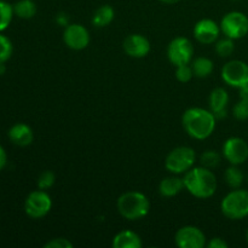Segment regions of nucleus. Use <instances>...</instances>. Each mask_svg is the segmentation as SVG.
Returning a JSON list of instances; mask_svg holds the SVG:
<instances>
[{"label": "nucleus", "instance_id": "obj_1", "mask_svg": "<svg viewBox=\"0 0 248 248\" xmlns=\"http://www.w3.org/2000/svg\"><path fill=\"white\" fill-rule=\"evenodd\" d=\"M215 114L202 108H190L182 116V124L186 132L198 140H206L216 128Z\"/></svg>", "mask_w": 248, "mask_h": 248}, {"label": "nucleus", "instance_id": "obj_2", "mask_svg": "<svg viewBox=\"0 0 248 248\" xmlns=\"http://www.w3.org/2000/svg\"><path fill=\"white\" fill-rule=\"evenodd\" d=\"M183 182L184 189L198 199L211 198L217 190V178L215 173L203 166L194 167L186 172Z\"/></svg>", "mask_w": 248, "mask_h": 248}, {"label": "nucleus", "instance_id": "obj_3", "mask_svg": "<svg viewBox=\"0 0 248 248\" xmlns=\"http://www.w3.org/2000/svg\"><path fill=\"white\" fill-rule=\"evenodd\" d=\"M118 211L125 219L138 220L149 213L150 202L140 191H127L118 199Z\"/></svg>", "mask_w": 248, "mask_h": 248}, {"label": "nucleus", "instance_id": "obj_4", "mask_svg": "<svg viewBox=\"0 0 248 248\" xmlns=\"http://www.w3.org/2000/svg\"><path fill=\"white\" fill-rule=\"evenodd\" d=\"M222 213L232 220H239L248 216V191L234 189L224 196L220 203Z\"/></svg>", "mask_w": 248, "mask_h": 248}, {"label": "nucleus", "instance_id": "obj_5", "mask_svg": "<svg viewBox=\"0 0 248 248\" xmlns=\"http://www.w3.org/2000/svg\"><path fill=\"white\" fill-rule=\"evenodd\" d=\"M196 161V155L193 148L190 147H178L169 153L165 161L167 171L173 174L186 173L189 170L193 169Z\"/></svg>", "mask_w": 248, "mask_h": 248}, {"label": "nucleus", "instance_id": "obj_6", "mask_svg": "<svg viewBox=\"0 0 248 248\" xmlns=\"http://www.w3.org/2000/svg\"><path fill=\"white\" fill-rule=\"evenodd\" d=\"M220 31L232 40L244 38L248 33V17L240 11L229 12L222 18Z\"/></svg>", "mask_w": 248, "mask_h": 248}, {"label": "nucleus", "instance_id": "obj_7", "mask_svg": "<svg viewBox=\"0 0 248 248\" xmlns=\"http://www.w3.org/2000/svg\"><path fill=\"white\" fill-rule=\"evenodd\" d=\"M52 208V200L45 190L31 191L24 201V212L33 219H39L47 215Z\"/></svg>", "mask_w": 248, "mask_h": 248}, {"label": "nucleus", "instance_id": "obj_8", "mask_svg": "<svg viewBox=\"0 0 248 248\" xmlns=\"http://www.w3.org/2000/svg\"><path fill=\"white\" fill-rule=\"evenodd\" d=\"M222 79L232 87L241 89L248 85V64L244 61L232 60L222 68Z\"/></svg>", "mask_w": 248, "mask_h": 248}, {"label": "nucleus", "instance_id": "obj_9", "mask_svg": "<svg viewBox=\"0 0 248 248\" xmlns=\"http://www.w3.org/2000/svg\"><path fill=\"white\" fill-rule=\"evenodd\" d=\"M194 46L188 38H174L167 47V57L173 65L189 64L193 60Z\"/></svg>", "mask_w": 248, "mask_h": 248}, {"label": "nucleus", "instance_id": "obj_10", "mask_svg": "<svg viewBox=\"0 0 248 248\" xmlns=\"http://www.w3.org/2000/svg\"><path fill=\"white\" fill-rule=\"evenodd\" d=\"M174 241L179 248H202L206 246V236L198 227L186 225L176 232Z\"/></svg>", "mask_w": 248, "mask_h": 248}, {"label": "nucleus", "instance_id": "obj_11", "mask_svg": "<svg viewBox=\"0 0 248 248\" xmlns=\"http://www.w3.org/2000/svg\"><path fill=\"white\" fill-rule=\"evenodd\" d=\"M223 156L232 165L244 164L248 159V144L240 137H232L225 140L223 145Z\"/></svg>", "mask_w": 248, "mask_h": 248}, {"label": "nucleus", "instance_id": "obj_12", "mask_svg": "<svg viewBox=\"0 0 248 248\" xmlns=\"http://www.w3.org/2000/svg\"><path fill=\"white\" fill-rule=\"evenodd\" d=\"M63 41L72 50H84L90 44V33L81 24H69L63 31Z\"/></svg>", "mask_w": 248, "mask_h": 248}, {"label": "nucleus", "instance_id": "obj_13", "mask_svg": "<svg viewBox=\"0 0 248 248\" xmlns=\"http://www.w3.org/2000/svg\"><path fill=\"white\" fill-rule=\"evenodd\" d=\"M194 36L199 43L210 45L217 41L220 34V26L210 18L200 19L194 27Z\"/></svg>", "mask_w": 248, "mask_h": 248}, {"label": "nucleus", "instance_id": "obj_14", "mask_svg": "<svg viewBox=\"0 0 248 248\" xmlns=\"http://www.w3.org/2000/svg\"><path fill=\"white\" fill-rule=\"evenodd\" d=\"M124 51L130 57L143 58L150 52V43L145 36L140 34H131L124 40Z\"/></svg>", "mask_w": 248, "mask_h": 248}, {"label": "nucleus", "instance_id": "obj_15", "mask_svg": "<svg viewBox=\"0 0 248 248\" xmlns=\"http://www.w3.org/2000/svg\"><path fill=\"white\" fill-rule=\"evenodd\" d=\"M211 111L215 114L216 119H224L227 116V107L229 103V94L222 87H217L210 94Z\"/></svg>", "mask_w": 248, "mask_h": 248}, {"label": "nucleus", "instance_id": "obj_16", "mask_svg": "<svg viewBox=\"0 0 248 248\" xmlns=\"http://www.w3.org/2000/svg\"><path fill=\"white\" fill-rule=\"evenodd\" d=\"M9 140L17 147H28L34 140L33 130L27 124L17 123L9 130Z\"/></svg>", "mask_w": 248, "mask_h": 248}, {"label": "nucleus", "instance_id": "obj_17", "mask_svg": "<svg viewBox=\"0 0 248 248\" xmlns=\"http://www.w3.org/2000/svg\"><path fill=\"white\" fill-rule=\"evenodd\" d=\"M111 246L114 248H140L142 240L140 235L131 230H123L114 236Z\"/></svg>", "mask_w": 248, "mask_h": 248}, {"label": "nucleus", "instance_id": "obj_18", "mask_svg": "<svg viewBox=\"0 0 248 248\" xmlns=\"http://www.w3.org/2000/svg\"><path fill=\"white\" fill-rule=\"evenodd\" d=\"M184 189L183 178L179 177H167L159 184V193L164 198H173Z\"/></svg>", "mask_w": 248, "mask_h": 248}, {"label": "nucleus", "instance_id": "obj_19", "mask_svg": "<svg viewBox=\"0 0 248 248\" xmlns=\"http://www.w3.org/2000/svg\"><path fill=\"white\" fill-rule=\"evenodd\" d=\"M114 16H115V11L110 5H102L94 11L92 16V24L97 28H103L113 22Z\"/></svg>", "mask_w": 248, "mask_h": 248}, {"label": "nucleus", "instance_id": "obj_20", "mask_svg": "<svg viewBox=\"0 0 248 248\" xmlns=\"http://www.w3.org/2000/svg\"><path fill=\"white\" fill-rule=\"evenodd\" d=\"M36 11H38L36 4L33 0H18L14 5V14L22 19L33 18Z\"/></svg>", "mask_w": 248, "mask_h": 248}, {"label": "nucleus", "instance_id": "obj_21", "mask_svg": "<svg viewBox=\"0 0 248 248\" xmlns=\"http://www.w3.org/2000/svg\"><path fill=\"white\" fill-rule=\"evenodd\" d=\"M194 75L198 78H207L213 70V62L207 57H198L193 61Z\"/></svg>", "mask_w": 248, "mask_h": 248}, {"label": "nucleus", "instance_id": "obj_22", "mask_svg": "<svg viewBox=\"0 0 248 248\" xmlns=\"http://www.w3.org/2000/svg\"><path fill=\"white\" fill-rule=\"evenodd\" d=\"M224 179L227 182L228 186L232 189H239L244 183L245 176L241 172V170L236 166V165H232L228 167L227 171L224 173Z\"/></svg>", "mask_w": 248, "mask_h": 248}, {"label": "nucleus", "instance_id": "obj_23", "mask_svg": "<svg viewBox=\"0 0 248 248\" xmlns=\"http://www.w3.org/2000/svg\"><path fill=\"white\" fill-rule=\"evenodd\" d=\"M14 15V6L5 0H0V33L9 28Z\"/></svg>", "mask_w": 248, "mask_h": 248}, {"label": "nucleus", "instance_id": "obj_24", "mask_svg": "<svg viewBox=\"0 0 248 248\" xmlns=\"http://www.w3.org/2000/svg\"><path fill=\"white\" fill-rule=\"evenodd\" d=\"M234 50V40L230 38H227V36H225L224 39L218 40L217 44H216V52H217V55L219 56V57H229V56L232 55Z\"/></svg>", "mask_w": 248, "mask_h": 248}, {"label": "nucleus", "instance_id": "obj_25", "mask_svg": "<svg viewBox=\"0 0 248 248\" xmlns=\"http://www.w3.org/2000/svg\"><path fill=\"white\" fill-rule=\"evenodd\" d=\"M200 162L206 169H215L220 164V154L216 150H206L200 156Z\"/></svg>", "mask_w": 248, "mask_h": 248}, {"label": "nucleus", "instance_id": "obj_26", "mask_svg": "<svg viewBox=\"0 0 248 248\" xmlns=\"http://www.w3.org/2000/svg\"><path fill=\"white\" fill-rule=\"evenodd\" d=\"M14 46L11 40L6 35L0 33V63H5L11 58Z\"/></svg>", "mask_w": 248, "mask_h": 248}, {"label": "nucleus", "instance_id": "obj_27", "mask_svg": "<svg viewBox=\"0 0 248 248\" xmlns=\"http://www.w3.org/2000/svg\"><path fill=\"white\" fill-rule=\"evenodd\" d=\"M56 182V176L52 171H44L43 173L39 176L38 178V188L41 190H46V189H50L51 186L55 184Z\"/></svg>", "mask_w": 248, "mask_h": 248}, {"label": "nucleus", "instance_id": "obj_28", "mask_svg": "<svg viewBox=\"0 0 248 248\" xmlns=\"http://www.w3.org/2000/svg\"><path fill=\"white\" fill-rule=\"evenodd\" d=\"M194 77V72L191 65L182 64L176 67V78L181 82H189Z\"/></svg>", "mask_w": 248, "mask_h": 248}, {"label": "nucleus", "instance_id": "obj_29", "mask_svg": "<svg viewBox=\"0 0 248 248\" xmlns=\"http://www.w3.org/2000/svg\"><path fill=\"white\" fill-rule=\"evenodd\" d=\"M232 114L237 120H247L248 119V102L240 99L232 108Z\"/></svg>", "mask_w": 248, "mask_h": 248}, {"label": "nucleus", "instance_id": "obj_30", "mask_svg": "<svg viewBox=\"0 0 248 248\" xmlns=\"http://www.w3.org/2000/svg\"><path fill=\"white\" fill-rule=\"evenodd\" d=\"M45 248H73V244L68 239L64 237H57V239H52L45 244Z\"/></svg>", "mask_w": 248, "mask_h": 248}, {"label": "nucleus", "instance_id": "obj_31", "mask_svg": "<svg viewBox=\"0 0 248 248\" xmlns=\"http://www.w3.org/2000/svg\"><path fill=\"white\" fill-rule=\"evenodd\" d=\"M208 248H228V244L220 237H215L207 244Z\"/></svg>", "mask_w": 248, "mask_h": 248}, {"label": "nucleus", "instance_id": "obj_32", "mask_svg": "<svg viewBox=\"0 0 248 248\" xmlns=\"http://www.w3.org/2000/svg\"><path fill=\"white\" fill-rule=\"evenodd\" d=\"M6 162H7V155L6 152H5L4 148L0 145V171L6 166Z\"/></svg>", "mask_w": 248, "mask_h": 248}, {"label": "nucleus", "instance_id": "obj_33", "mask_svg": "<svg viewBox=\"0 0 248 248\" xmlns=\"http://www.w3.org/2000/svg\"><path fill=\"white\" fill-rule=\"evenodd\" d=\"M240 99L248 102V85L240 89Z\"/></svg>", "mask_w": 248, "mask_h": 248}, {"label": "nucleus", "instance_id": "obj_34", "mask_svg": "<svg viewBox=\"0 0 248 248\" xmlns=\"http://www.w3.org/2000/svg\"><path fill=\"white\" fill-rule=\"evenodd\" d=\"M6 72V67H5V63H0V75H4Z\"/></svg>", "mask_w": 248, "mask_h": 248}, {"label": "nucleus", "instance_id": "obj_35", "mask_svg": "<svg viewBox=\"0 0 248 248\" xmlns=\"http://www.w3.org/2000/svg\"><path fill=\"white\" fill-rule=\"evenodd\" d=\"M161 2H165V4H176V2L181 1V0H160Z\"/></svg>", "mask_w": 248, "mask_h": 248}, {"label": "nucleus", "instance_id": "obj_36", "mask_svg": "<svg viewBox=\"0 0 248 248\" xmlns=\"http://www.w3.org/2000/svg\"><path fill=\"white\" fill-rule=\"evenodd\" d=\"M246 239H247V242H248V229H247V232H246Z\"/></svg>", "mask_w": 248, "mask_h": 248}, {"label": "nucleus", "instance_id": "obj_37", "mask_svg": "<svg viewBox=\"0 0 248 248\" xmlns=\"http://www.w3.org/2000/svg\"><path fill=\"white\" fill-rule=\"evenodd\" d=\"M247 181H248V177H247Z\"/></svg>", "mask_w": 248, "mask_h": 248}, {"label": "nucleus", "instance_id": "obj_38", "mask_svg": "<svg viewBox=\"0 0 248 248\" xmlns=\"http://www.w3.org/2000/svg\"><path fill=\"white\" fill-rule=\"evenodd\" d=\"M235 1H236V0H235Z\"/></svg>", "mask_w": 248, "mask_h": 248}]
</instances>
